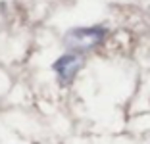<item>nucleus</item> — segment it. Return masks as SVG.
<instances>
[{"label": "nucleus", "instance_id": "nucleus-2", "mask_svg": "<svg viewBox=\"0 0 150 144\" xmlns=\"http://www.w3.org/2000/svg\"><path fill=\"white\" fill-rule=\"evenodd\" d=\"M83 66V60L79 56H75V54H66L62 56L60 60L54 61V71L58 73V79H60V83L62 85H67L73 81V77L77 75V71L81 69Z\"/></svg>", "mask_w": 150, "mask_h": 144}, {"label": "nucleus", "instance_id": "nucleus-1", "mask_svg": "<svg viewBox=\"0 0 150 144\" xmlns=\"http://www.w3.org/2000/svg\"><path fill=\"white\" fill-rule=\"evenodd\" d=\"M106 31L102 27H77V29H71L69 33H66L64 37V42L69 50H91L96 44H100L104 40Z\"/></svg>", "mask_w": 150, "mask_h": 144}]
</instances>
